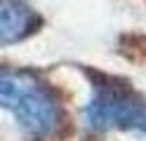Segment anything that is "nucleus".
<instances>
[{
	"instance_id": "obj_2",
	"label": "nucleus",
	"mask_w": 146,
	"mask_h": 141,
	"mask_svg": "<svg viewBox=\"0 0 146 141\" xmlns=\"http://www.w3.org/2000/svg\"><path fill=\"white\" fill-rule=\"evenodd\" d=\"M85 75L92 80V97L83 108L87 129H130L146 136V99L141 94H137L127 80L90 68H85Z\"/></svg>"
},
{
	"instance_id": "obj_1",
	"label": "nucleus",
	"mask_w": 146,
	"mask_h": 141,
	"mask_svg": "<svg viewBox=\"0 0 146 141\" xmlns=\"http://www.w3.org/2000/svg\"><path fill=\"white\" fill-rule=\"evenodd\" d=\"M0 101L3 108L14 115L17 125L35 141H45L59 125L57 94L29 71H3Z\"/></svg>"
},
{
	"instance_id": "obj_4",
	"label": "nucleus",
	"mask_w": 146,
	"mask_h": 141,
	"mask_svg": "<svg viewBox=\"0 0 146 141\" xmlns=\"http://www.w3.org/2000/svg\"><path fill=\"white\" fill-rule=\"evenodd\" d=\"M123 42H130L132 45L130 56L146 61V35H123Z\"/></svg>"
},
{
	"instance_id": "obj_3",
	"label": "nucleus",
	"mask_w": 146,
	"mask_h": 141,
	"mask_svg": "<svg viewBox=\"0 0 146 141\" xmlns=\"http://www.w3.org/2000/svg\"><path fill=\"white\" fill-rule=\"evenodd\" d=\"M40 24H42L40 14L24 0H3V5H0V42L5 47L29 38L31 33L38 31Z\"/></svg>"
}]
</instances>
